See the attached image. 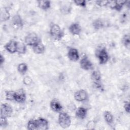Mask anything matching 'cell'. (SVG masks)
<instances>
[{
	"label": "cell",
	"instance_id": "9c48e42d",
	"mask_svg": "<svg viewBox=\"0 0 130 130\" xmlns=\"http://www.w3.org/2000/svg\"><path fill=\"white\" fill-rule=\"evenodd\" d=\"M67 56L70 60L76 62L79 59L80 55L77 49L74 47H70L68 49Z\"/></svg>",
	"mask_w": 130,
	"mask_h": 130
},
{
	"label": "cell",
	"instance_id": "4316f807",
	"mask_svg": "<svg viewBox=\"0 0 130 130\" xmlns=\"http://www.w3.org/2000/svg\"><path fill=\"white\" fill-rule=\"evenodd\" d=\"M27 128L29 130L37 129L36 119H30L27 123Z\"/></svg>",
	"mask_w": 130,
	"mask_h": 130
},
{
	"label": "cell",
	"instance_id": "ba28073f",
	"mask_svg": "<svg viewBox=\"0 0 130 130\" xmlns=\"http://www.w3.org/2000/svg\"><path fill=\"white\" fill-rule=\"evenodd\" d=\"M74 98L77 102H85L88 99V94L85 90L79 89L74 93Z\"/></svg>",
	"mask_w": 130,
	"mask_h": 130
},
{
	"label": "cell",
	"instance_id": "6da1fadb",
	"mask_svg": "<svg viewBox=\"0 0 130 130\" xmlns=\"http://www.w3.org/2000/svg\"><path fill=\"white\" fill-rule=\"evenodd\" d=\"M49 34L51 37L55 41H60L64 36V33L59 25L51 23L50 25Z\"/></svg>",
	"mask_w": 130,
	"mask_h": 130
},
{
	"label": "cell",
	"instance_id": "7a4b0ae2",
	"mask_svg": "<svg viewBox=\"0 0 130 130\" xmlns=\"http://www.w3.org/2000/svg\"><path fill=\"white\" fill-rule=\"evenodd\" d=\"M95 56L100 64H105L109 59V54L105 47H100L95 51Z\"/></svg>",
	"mask_w": 130,
	"mask_h": 130
},
{
	"label": "cell",
	"instance_id": "d4e9b609",
	"mask_svg": "<svg viewBox=\"0 0 130 130\" xmlns=\"http://www.w3.org/2000/svg\"><path fill=\"white\" fill-rule=\"evenodd\" d=\"M10 18V14L9 11L4 8L1 10V20L2 21H6L9 20Z\"/></svg>",
	"mask_w": 130,
	"mask_h": 130
},
{
	"label": "cell",
	"instance_id": "30bf717a",
	"mask_svg": "<svg viewBox=\"0 0 130 130\" xmlns=\"http://www.w3.org/2000/svg\"><path fill=\"white\" fill-rule=\"evenodd\" d=\"M17 41L14 40H11L5 45L4 48L9 53L11 54H14L17 52Z\"/></svg>",
	"mask_w": 130,
	"mask_h": 130
},
{
	"label": "cell",
	"instance_id": "e0dca14e",
	"mask_svg": "<svg viewBox=\"0 0 130 130\" xmlns=\"http://www.w3.org/2000/svg\"><path fill=\"white\" fill-rule=\"evenodd\" d=\"M87 114V109L83 107H79L75 111L76 116L80 119H84Z\"/></svg>",
	"mask_w": 130,
	"mask_h": 130
},
{
	"label": "cell",
	"instance_id": "52a82bcc",
	"mask_svg": "<svg viewBox=\"0 0 130 130\" xmlns=\"http://www.w3.org/2000/svg\"><path fill=\"white\" fill-rule=\"evenodd\" d=\"M13 112V108L8 103L2 104L1 106V116L10 117Z\"/></svg>",
	"mask_w": 130,
	"mask_h": 130
},
{
	"label": "cell",
	"instance_id": "603a6c76",
	"mask_svg": "<svg viewBox=\"0 0 130 130\" xmlns=\"http://www.w3.org/2000/svg\"><path fill=\"white\" fill-rule=\"evenodd\" d=\"M26 45L24 42H18L17 45V53L19 54H24L26 53L27 50Z\"/></svg>",
	"mask_w": 130,
	"mask_h": 130
},
{
	"label": "cell",
	"instance_id": "ffe728a7",
	"mask_svg": "<svg viewBox=\"0 0 130 130\" xmlns=\"http://www.w3.org/2000/svg\"><path fill=\"white\" fill-rule=\"evenodd\" d=\"M90 78L93 83L100 82L102 81V75L100 72L98 70L93 71L90 75Z\"/></svg>",
	"mask_w": 130,
	"mask_h": 130
},
{
	"label": "cell",
	"instance_id": "ac0fdd59",
	"mask_svg": "<svg viewBox=\"0 0 130 130\" xmlns=\"http://www.w3.org/2000/svg\"><path fill=\"white\" fill-rule=\"evenodd\" d=\"M104 119L107 124L112 125L114 122V116L112 113L109 111L106 110L104 112Z\"/></svg>",
	"mask_w": 130,
	"mask_h": 130
},
{
	"label": "cell",
	"instance_id": "9a60e30c",
	"mask_svg": "<svg viewBox=\"0 0 130 130\" xmlns=\"http://www.w3.org/2000/svg\"><path fill=\"white\" fill-rule=\"evenodd\" d=\"M69 30L70 32L74 36H79L81 32L82 28L78 23L74 22L69 26Z\"/></svg>",
	"mask_w": 130,
	"mask_h": 130
},
{
	"label": "cell",
	"instance_id": "7c38bea8",
	"mask_svg": "<svg viewBox=\"0 0 130 130\" xmlns=\"http://www.w3.org/2000/svg\"><path fill=\"white\" fill-rule=\"evenodd\" d=\"M12 24L17 28H21L23 27L24 23L23 19L19 14H15L12 18Z\"/></svg>",
	"mask_w": 130,
	"mask_h": 130
},
{
	"label": "cell",
	"instance_id": "3957f363",
	"mask_svg": "<svg viewBox=\"0 0 130 130\" xmlns=\"http://www.w3.org/2000/svg\"><path fill=\"white\" fill-rule=\"evenodd\" d=\"M58 122L61 127L67 128L69 127L71 124V119L67 113L61 111L59 113Z\"/></svg>",
	"mask_w": 130,
	"mask_h": 130
},
{
	"label": "cell",
	"instance_id": "5bb4252c",
	"mask_svg": "<svg viewBox=\"0 0 130 130\" xmlns=\"http://www.w3.org/2000/svg\"><path fill=\"white\" fill-rule=\"evenodd\" d=\"M50 107L53 111L56 113H60L62 111L63 109V107L60 102L56 99H54L50 101Z\"/></svg>",
	"mask_w": 130,
	"mask_h": 130
},
{
	"label": "cell",
	"instance_id": "f1b7e54d",
	"mask_svg": "<svg viewBox=\"0 0 130 130\" xmlns=\"http://www.w3.org/2000/svg\"><path fill=\"white\" fill-rule=\"evenodd\" d=\"M95 3L97 6L101 7H103L108 5L109 1H96Z\"/></svg>",
	"mask_w": 130,
	"mask_h": 130
},
{
	"label": "cell",
	"instance_id": "cb8c5ba5",
	"mask_svg": "<svg viewBox=\"0 0 130 130\" xmlns=\"http://www.w3.org/2000/svg\"><path fill=\"white\" fill-rule=\"evenodd\" d=\"M121 42L123 45L127 49H129L130 48V37L128 34H125L123 36Z\"/></svg>",
	"mask_w": 130,
	"mask_h": 130
},
{
	"label": "cell",
	"instance_id": "f546056e",
	"mask_svg": "<svg viewBox=\"0 0 130 130\" xmlns=\"http://www.w3.org/2000/svg\"><path fill=\"white\" fill-rule=\"evenodd\" d=\"M7 117L1 116V122H0V126L2 127H4L7 126L8 123Z\"/></svg>",
	"mask_w": 130,
	"mask_h": 130
},
{
	"label": "cell",
	"instance_id": "4dcf8cb0",
	"mask_svg": "<svg viewBox=\"0 0 130 130\" xmlns=\"http://www.w3.org/2000/svg\"><path fill=\"white\" fill-rule=\"evenodd\" d=\"M32 80L31 78L29 76L25 77L23 79V83L26 86H28L31 84Z\"/></svg>",
	"mask_w": 130,
	"mask_h": 130
},
{
	"label": "cell",
	"instance_id": "7402d4cb",
	"mask_svg": "<svg viewBox=\"0 0 130 130\" xmlns=\"http://www.w3.org/2000/svg\"><path fill=\"white\" fill-rule=\"evenodd\" d=\"M92 26L96 30H99L104 26V23L102 19L97 18L92 22Z\"/></svg>",
	"mask_w": 130,
	"mask_h": 130
},
{
	"label": "cell",
	"instance_id": "4fadbf2b",
	"mask_svg": "<svg viewBox=\"0 0 130 130\" xmlns=\"http://www.w3.org/2000/svg\"><path fill=\"white\" fill-rule=\"evenodd\" d=\"M37 129L46 130L49 128V122L47 119L43 117H39L36 119Z\"/></svg>",
	"mask_w": 130,
	"mask_h": 130
},
{
	"label": "cell",
	"instance_id": "484cf974",
	"mask_svg": "<svg viewBox=\"0 0 130 130\" xmlns=\"http://www.w3.org/2000/svg\"><path fill=\"white\" fill-rule=\"evenodd\" d=\"M15 91L14 90H7L5 91V97L7 101H14Z\"/></svg>",
	"mask_w": 130,
	"mask_h": 130
},
{
	"label": "cell",
	"instance_id": "83f0119b",
	"mask_svg": "<svg viewBox=\"0 0 130 130\" xmlns=\"http://www.w3.org/2000/svg\"><path fill=\"white\" fill-rule=\"evenodd\" d=\"M73 2L76 6L82 8L86 7L87 5V2L85 0H74Z\"/></svg>",
	"mask_w": 130,
	"mask_h": 130
},
{
	"label": "cell",
	"instance_id": "2e32d148",
	"mask_svg": "<svg viewBox=\"0 0 130 130\" xmlns=\"http://www.w3.org/2000/svg\"><path fill=\"white\" fill-rule=\"evenodd\" d=\"M45 46L41 40L32 47L33 52L37 54H43L45 51Z\"/></svg>",
	"mask_w": 130,
	"mask_h": 130
},
{
	"label": "cell",
	"instance_id": "5b68a950",
	"mask_svg": "<svg viewBox=\"0 0 130 130\" xmlns=\"http://www.w3.org/2000/svg\"><path fill=\"white\" fill-rule=\"evenodd\" d=\"M126 3L127 1H109L108 5L111 9L114 10L118 12H120L124 6L126 4Z\"/></svg>",
	"mask_w": 130,
	"mask_h": 130
},
{
	"label": "cell",
	"instance_id": "1f68e13d",
	"mask_svg": "<svg viewBox=\"0 0 130 130\" xmlns=\"http://www.w3.org/2000/svg\"><path fill=\"white\" fill-rule=\"evenodd\" d=\"M123 108L124 109V111L127 113L129 114L130 111V108H129V103L128 101H125L123 104Z\"/></svg>",
	"mask_w": 130,
	"mask_h": 130
},
{
	"label": "cell",
	"instance_id": "44dd1931",
	"mask_svg": "<svg viewBox=\"0 0 130 130\" xmlns=\"http://www.w3.org/2000/svg\"><path fill=\"white\" fill-rule=\"evenodd\" d=\"M17 69L20 74L24 75L28 71V66L25 62H21L18 64Z\"/></svg>",
	"mask_w": 130,
	"mask_h": 130
},
{
	"label": "cell",
	"instance_id": "8fae6325",
	"mask_svg": "<svg viewBox=\"0 0 130 130\" xmlns=\"http://www.w3.org/2000/svg\"><path fill=\"white\" fill-rule=\"evenodd\" d=\"M26 99V95L24 90L20 88L15 91L14 101L18 103H24Z\"/></svg>",
	"mask_w": 130,
	"mask_h": 130
},
{
	"label": "cell",
	"instance_id": "277c9868",
	"mask_svg": "<svg viewBox=\"0 0 130 130\" xmlns=\"http://www.w3.org/2000/svg\"><path fill=\"white\" fill-rule=\"evenodd\" d=\"M40 39L38 35L35 32H31L27 34L24 37V43L27 46L33 47L39 41Z\"/></svg>",
	"mask_w": 130,
	"mask_h": 130
},
{
	"label": "cell",
	"instance_id": "8992f818",
	"mask_svg": "<svg viewBox=\"0 0 130 130\" xmlns=\"http://www.w3.org/2000/svg\"><path fill=\"white\" fill-rule=\"evenodd\" d=\"M80 67L84 71H89L93 69V64L88 57L84 55L80 60Z\"/></svg>",
	"mask_w": 130,
	"mask_h": 130
},
{
	"label": "cell",
	"instance_id": "d6986e66",
	"mask_svg": "<svg viewBox=\"0 0 130 130\" xmlns=\"http://www.w3.org/2000/svg\"><path fill=\"white\" fill-rule=\"evenodd\" d=\"M38 7L41 10L46 11L51 7V2L50 1H38Z\"/></svg>",
	"mask_w": 130,
	"mask_h": 130
},
{
	"label": "cell",
	"instance_id": "d6a6232c",
	"mask_svg": "<svg viewBox=\"0 0 130 130\" xmlns=\"http://www.w3.org/2000/svg\"><path fill=\"white\" fill-rule=\"evenodd\" d=\"M5 61V58L3 54H1L0 55V64L1 66H2Z\"/></svg>",
	"mask_w": 130,
	"mask_h": 130
}]
</instances>
